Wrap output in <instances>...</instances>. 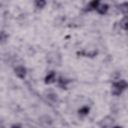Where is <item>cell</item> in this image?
<instances>
[{
  "label": "cell",
  "instance_id": "obj_11",
  "mask_svg": "<svg viewBox=\"0 0 128 128\" xmlns=\"http://www.w3.org/2000/svg\"><path fill=\"white\" fill-rule=\"evenodd\" d=\"M57 83H58V85L60 86V87H66L67 86V84L69 83V80L68 79H66V78H63V77H60V78H58L57 79Z\"/></svg>",
  "mask_w": 128,
  "mask_h": 128
},
{
  "label": "cell",
  "instance_id": "obj_4",
  "mask_svg": "<svg viewBox=\"0 0 128 128\" xmlns=\"http://www.w3.org/2000/svg\"><path fill=\"white\" fill-rule=\"evenodd\" d=\"M55 81H57V79H56V73H55L54 71L48 72V74H47V75L45 76V78H44L45 84H52V83H54Z\"/></svg>",
  "mask_w": 128,
  "mask_h": 128
},
{
  "label": "cell",
  "instance_id": "obj_15",
  "mask_svg": "<svg viewBox=\"0 0 128 128\" xmlns=\"http://www.w3.org/2000/svg\"><path fill=\"white\" fill-rule=\"evenodd\" d=\"M1 128H4V127H3V126H1Z\"/></svg>",
  "mask_w": 128,
  "mask_h": 128
},
{
  "label": "cell",
  "instance_id": "obj_8",
  "mask_svg": "<svg viewBox=\"0 0 128 128\" xmlns=\"http://www.w3.org/2000/svg\"><path fill=\"white\" fill-rule=\"evenodd\" d=\"M118 7H119L118 9H119V11H120L121 13H123L125 16L128 15V2H123V3H121Z\"/></svg>",
  "mask_w": 128,
  "mask_h": 128
},
{
  "label": "cell",
  "instance_id": "obj_5",
  "mask_svg": "<svg viewBox=\"0 0 128 128\" xmlns=\"http://www.w3.org/2000/svg\"><path fill=\"white\" fill-rule=\"evenodd\" d=\"M100 3H101V2H100L99 0L90 1V2L87 4V6H86V10H87V11H96L97 8L99 7Z\"/></svg>",
  "mask_w": 128,
  "mask_h": 128
},
{
  "label": "cell",
  "instance_id": "obj_7",
  "mask_svg": "<svg viewBox=\"0 0 128 128\" xmlns=\"http://www.w3.org/2000/svg\"><path fill=\"white\" fill-rule=\"evenodd\" d=\"M89 112H90V107L89 106H86V105L81 106L78 109V114L80 116H87L89 114Z\"/></svg>",
  "mask_w": 128,
  "mask_h": 128
},
{
  "label": "cell",
  "instance_id": "obj_9",
  "mask_svg": "<svg viewBox=\"0 0 128 128\" xmlns=\"http://www.w3.org/2000/svg\"><path fill=\"white\" fill-rule=\"evenodd\" d=\"M120 27H121L123 30L128 31V15L124 16V17L121 19V21H120Z\"/></svg>",
  "mask_w": 128,
  "mask_h": 128
},
{
  "label": "cell",
  "instance_id": "obj_6",
  "mask_svg": "<svg viewBox=\"0 0 128 128\" xmlns=\"http://www.w3.org/2000/svg\"><path fill=\"white\" fill-rule=\"evenodd\" d=\"M108 10H109V5L107 3H100V5H99V7L97 8L96 11L100 15H104L108 12Z\"/></svg>",
  "mask_w": 128,
  "mask_h": 128
},
{
  "label": "cell",
  "instance_id": "obj_10",
  "mask_svg": "<svg viewBox=\"0 0 128 128\" xmlns=\"http://www.w3.org/2000/svg\"><path fill=\"white\" fill-rule=\"evenodd\" d=\"M46 4H47V2L44 1V0H36L34 2V5L37 9H43L46 6Z\"/></svg>",
  "mask_w": 128,
  "mask_h": 128
},
{
  "label": "cell",
  "instance_id": "obj_2",
  "mask_svg": "<svg viewBox=\"0 0 128 128\" xmlns=\"http://www.w3.org/2000/svg\"><path fill=\"white\" fill-rule=\"evenodd\" d=\"M14 73L19 79H24L26 77V74H27V69L23 65H17L14 68Z\"/></svg>",
  "mask_w": 128,
  "mask_h": 128
},
{
  "label": "cell",
  "instance_id": "obj_13",
  "mask_svg": "<svg viewBox=\"0 0 128 128\" xmlns=\"http://www.w3.org/2000/svg\"><path fill=\"white\" fill-rule=\"evenodd\" d=\"M10 128H22V126H21V124H19V123H14V124L11 125Z\"/></svg>",
  "mask_w": 128,
  "mask_h": 128
},
{
  "label": "cell",
  "instance_id": "obj_12",
  "mask_svg": "<svg viewBox=\"0 0 128 128\" xmlns=\"http://www.w3.org/2000/svg\"><path fill=\"white\" fill-rule=\"evenodd\" d=\"M6 39H8V35H6L5 31H1L0 33V40H1V43H4L6 41Z\"/></svg>",
  "mask_w": 128,
  "mask_h": 128
},
{
  "label": "cell",
  "instance_id": "obj_1",
  "mask_svg": "<svg viewBox=\"0 0 128 128\" xmlns=\"http://www.w3.org/2000/svg\"><path fill=\"white\" fill-rule=\"evenodd\" d=\"M128 88V82L124 79H119L115 82L112 83V88H111V93L113 95H120L123 93Z\"/></svg>",
  "mask_w": 128,
  "mask_h": 128
},
{
  "label": "cell",
  "instance_id": "obj_14",
  "mask_svg": "<svg viewBox=\"0 0 128 128\" xmlns=\"http://www.w3.org/2000/svg\"><path fill=\"white\" fill-rule=\"evenodd\" d=\"M112 128H122V127L121 126H113Z\"/></svg>",
  "mask_w": 128,
  "mask_h": 128
},
{
  "label": "cell",
  "instance_id": "obj_3",
  "mask_svg": "<svg viewBox=\"0 0 128 128\" xmlns=\"http://www.w3.org/2000/svg\"><path fill=\"white\" fill-rule=\"evenodd\" d=\"M114 122V119L111 116H105L104 118H102L99 122V126L100 128H110L112 126Z\"/></svg>",
  "mask_w": 128,
  "mask_h": 128
}]
</instances>
